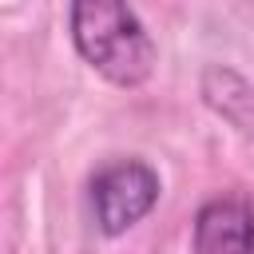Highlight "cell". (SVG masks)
Listing matches in <instances>:
<instances>
[{
  "label": "cell",
  "mask_w": 254,
  "mask_h": 254,
  "mask_svg": "<svg viewBox=\"0 0 254 254\" xmlns=\"http://www.w3.org/2000/svg\"><path fill=\"white\" fill-rule=\"evenodd\" d=\"M67 28L79 60L115 87H143L159 64L155 40L127 0H71Z\"/></svg>",
  "instance_id": "cell-1"
},
{
  "label": "cell",
  "mask_w": 254,
  "mask_h": 254,
  "mask_svg": "<svg viewBox=\"0 0 254 254\" xmlns=\"http://www.w3.org/2000/svg\"><path fill=\"white\" fill-rule=\"evenodd\" d=\"M159 171L135 155L127 159H111L103 163L95 175H91V187H87V198H91V214H95V226L107 234V238H119L127 234L131 226H139L155 202H159Z\"/></svg>",
  "instance_id": "cell-2"
},
{
  "label": "cell",
  "mask_w": 254,
  "mask_h": 254,
  "mask_svg": "<svg viewBox=\"0 0 254 254\" xmlns=\"http://www.w3.org/2000/svg\"><path fill=\"white\" fill-rule=\"evenodd\" d=\"M190 250L194 254H254V206L234 194L202 202L190 226Z\"/></svg>",
  "instance_id": "cell-3"
}]
</instances>
